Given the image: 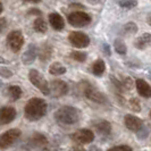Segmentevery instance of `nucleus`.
I'll return each instance as SVG.
<instances>
[{
    "instance_id": "obj_26",
    "label": "nucleus",
    "mask_w": 151,
    "mask_h": 151,
    "mask_svg": "<svg viewBox=\"0 0 151 151\" xmlns=\"http://www.w3.org/2000/svg\"><path fill=\"white\" fill-rule=\"evenodd\" d=\"M70 58L76 61H78V63H84V61L86 60V58H88V53L84 52V51L75 50V51L70 52Z\"/></svg>"
},
{
    "instance_id": "obj_22",
    "label": "nucleus",
    "mask_w": 151,
    "mask_h": 151,
    "mask_svg": "<svg viewBox=\"0 0 151 151\" xmlns=\"http://www.w3.org/2000/svg\"><path fill=\"white\" fill-rule=\"evenodd\" d=\"M49 73L51 75H63L66 73V67L63 66L60 63L56 61V63H52L49 67Z\"/></svg>"
},
{
    "instance_id": "obj_36",
    "label": "nucleus",
    "mask_w": 151,
    "mask_h": 151,
    "mask_svg": "<svg viewBox=\"0 0 151 151\" xmlns=\"http://www.w3.org/2000/svg\"><path fill=\"white\" fill-rule=\"evenodd\" d=\"M0 64H9V61L6 60V59L2 58V57H0Z\"/></svg>"
},
{
    "instance_id": "obj_29",
    "label": "nucleus",
    "mask_w": 151,
    "mask_h": 151,
    "mask_svg": "<svg viewBox=\"0 0 151 151\" xmlns=\"http://www.w3.org/2000/svg\"><path fill=\"white\" fill-rule=\"evenodd\" d=\"M129 107H131L132 110H134V111H140V110H141V106H140L137 99H132V100H129Z\"/></svg>"
},
{
    "instance_id": "obj_2",
    "label": "nucleus",
    "mask_w": 151,
    "mask_h": 151,
    "mask_svg": "<svg viewBox=\"0 0 151 151\" xmlns=\"http://www.w3.org/2000/svg\"><path fill=\"white\" fill-rule=\"evenodd\" d=\"M55 119L60 125H74L81 119V111L75 107L63 106L55 113Z\"/></svg>"
},
{
    "instance_id": "obj_7",
    "label": "nucleus",
    "mask_w": 151,
    "mask_h": 151,
    "mask_svg": "<svg viewBox=\"0 0 151 151\" xmlns=\"http://www.w3.org/2000/svg\"><path fill=\"white\" fill-rule=\"evenodd\" d=\"M22 132L18 129H12L0 134V149H7L21 137Z\"/></svg>"
},
{
    "instance_id": "obj_6",
    "label": "nucleus",
    "mask_w": 151,
    "mask_h": 151,
    "mask_svg": "<svg viewBox=\"0 0 151 151\" xmlns=\"http://www.w3.org/2000/svg\"><path fill=\"white\" fill-rule=\"evenodd\" d=\"M68 23L74 26V27H84L86 25H89L92 21L91 16L84 12H80V10H75L73 13H70L67 17Z\"/></svg>"
},
{
    "instance_id": "obj_21",
    "label": "nucleus",
    "mask_w": 151,
    "mask_h": 151,
    "mask_svg": "<svg viewBox=\"0 0 151 151\" xmlns=\"http://www.w3.org/2000/svg\"><path fill=\"white\" fill-rule=\"evenodd\" d=\"M33 29L38 33H45L48 30V24L42 17H38L33 23Z\"/></svg>"
},
{
    "instance_id": "obj_38",
    "label": "nucleus",
    "mask_w": 151,
    "mask_h": 151,
    "mask_svg": "<svg viewBox=\"0 0 151 151\" xmlns=\"http://www.w3.org/2000/svg\"><path fill=\"white\" fill-rule=\"evenodd\" d=\"M70 151H85L84 149H82V148H73Z\"/></svg>"
},
{
    "instance_id": "obj_25",
    "label": "nucleus",
    "mask_w": 151,
    "mask_h": 151,
    "mask_svg": "<svg viewBox=\"0 0 151 151\" xmlns=\"http://www.w3.org/2000/svg\"><path fill=\"white\" fill-rule=\"evenodd\" d=\"M122 30H123L122 31L123 34H125V35H132V34H135L139 29H137V25H136L135 23L129 22L127 24H125Z\"/></svg>"
},
{
    "instance_id": "obj_14",
    "label": "nucleus",
    "mask_w": 151,
    "mask_h": 151,
    "mask_svg": "<svg viewBox=\"0 0 151 151\" xmlns=\"http://www.w3.org/2000/svg\"><path fill=\"white\" fill-rule=\"evenodd\" d=\"M47 144H48V139L39 132H35L34 134H32V136L27 140L29 148H39V147H45Z\"/></svg>"
},
{
    "instance_id": "obj_20",
    "label": "nucleus",
    "mask_w": 151,
    "mask_h": 151,
    "mask_svg": "<svg viewBox=\"0 0 151 151\" xmlns=\"http://www.w3.org/2000/svg\"><path fill=\"white\" fill-rule=\"evenodd\" d=\"M106 70V64L102 59H98L92 64V73L96 76H101Z\"/></svg>"
},
{
    "instance_id": "obj_9",
    "label": "nucleus",
    "mask_w": 151,
    "mask_h": 151,
    "mask_svg": "<svg viewBox=\"0 0 151 151\" xmlns=\"http://www.w3.org/2000/svg\"><path fill=\"white\" fill-rule=\"evenodd\" d=\"M68 93V84L61 80H53L50 82V96L53 98H60Z\"/></svg>"
},
{
    "instance_id": "obj_40",
    "label": "nucleus",
    "mask_w": 151,
    "mask_h": 151,
    "mask_svg": "<svg viewBox=\"0 0 151 151\" xmlns=\"http://www.w3.org/2000/svg\"><path fill=\"white\" fill-rule=\"evenodd\" d=\"M148 24H150L151 25V15L148 16Z\"/></svg>"
},
{
    "instance_id": "obj_33",
    "label": "nucleus",
    "mask_w": 151,
    "mask_h": 151,
    "mask_svg": "<svg viewBox=\"0 0 151 151\" xmlns=\"http://www.w3.org/2000/svg\"><path fill=\"white\" fill-rule=\"evenodd\" d=\"M70 8H84L82 5H80V4H76V2H73V4H70Z\"/></svg>"
},
{
    "instance_id": "obj_24",
    "label": "nucleus",
    "mask_w": 151,
    "mask_h": 151,
    "mask_svg": "<svg viewBox=\"0 0 151 151\" xmlns=\"http://www.w3.org/2000/svg\"><path fill=\"white\" fill-rule=\"evenodd\" d=\"M114 48H115L116 52L119 53V55H126V52H127L126 45L122 39H116L114 41Z\"/></svg>"
},
{
    "instance_id": "obj_17",
    "label": "nucleus",
    "mask_w": 151,
    "mask_h": 151,
    "mask_svg": "<svg viewBox=\"0 0 151 151\" xmlns=\"http://www.w3.org/2000/svg\"><path fill=\"white\" fill-rule=\"evenodd\" d=\"M49 23L52 26L53 30L61 31L65 27V21L63 18V16L58 13H51L49 14Z\"/></svg>"
},
{
    "instance_id": "obj_27",
    "label": "nucleus",
    "mask_w": 151,
    "mask_h": 151,
    "mask_svg": "<svg viewBox=\"0 0 151 151\" xmlns=\"http://www.w3.org/2000/svg\"><path fill=\"white\" fill-rule=\"evenodd\" d=\"M137 5V0H121L119 1V6L125 9H132L136 7Z\"/></svg>"
},
{
    "instance_id": "obj_30",
    "label": "nucleus",
    "mask_w": 151,
    "mask_h": 151,
    "mask_svg": "<svg viewBox=\"0 0 151 151\" xmlns=\"http://www.w3.org/2000/svg\"><path fill=\"white\" fill-rule=\"evenodd\" d=\"M108 151H133V149L129 145H117V147L110 148Z\"/></svg>"
},
{
    "instance_id": "obj_11",
    "label": "nucleus",
    "mask_w": 151,
    "mask_h": 151,
    "mask_svg": "<svg viewBox=\"0 0 151 151\" xmlns=\"http://www.w3.org/2000/svg\"><path fill=\"white\" fill-rule=\"evenodd\" d=\"M16 109L12 106L0 108V126L12 123L16 118Z\"/></svg>"
},
{
    "instance_id": "obj_10",
    "label": "nucleus",
    "mask_w": 151,
    "mask_h": 151,
    "mask_svg": "<svg viewBox=\"0 0 151 151\" xmlns=\"http://www.w3.org/2000/svg\"><path fill=\"white\" fill-rule=\"evenodd\" d=\"M70 139L76 142V143L80 144H88L91 143L93 140H94V133L88 129H82L76 131L75 133H73L70 135Z\"/></svg>"
},
{
    "instance_id": "obj_18",
    "label": "nucleus",
    "mask_w": 151,
    "mask_h": 151,
    "mask_svg": "<svg viewBox=\"0 0 151 151\" xmlns=\"http://www.w3.org/2000/svg\"><path fill=\"white\" fill-rule=\"evenodd\" d=\"M38 55H39V59L41 61H48L51 56H52V47L49 45L48 42H45L43 45L39 48L38 50Z\"/></svg>"
},
{
    "instance_id": "obj_32",
    "label": "nucleus",
    "mask_w": 151,
    "mask_h": 151,
    "mask_svg": "<svg viewBox=\"0 0 151 151\" xmlns=\"http://www.w3.org/2000/svg\"><path fill=\"white\" fill-rule=\"evenodd\" d=\"M29 15H37V16H40L42 15V12L40 10V9H37V8H32L29 10Z\"/></svg>"
},
{
    "instance_id": "obj_3",
    "label": "nucleus",
    "mask_w": 151,
    "mask_h": 151,
    "mask_svg": "<svg viewBox=\"0 0 151 151\" xmlns=\"http://www.w3.org/2000/svg\"><path fill=\"white\" fill-rule=\"evenodd\" d=\"M29 80L30 82L35 88H38L45 96L50 94V84L48 83V81L45 78V76L42 75L39 70L37 69H30L29 72Z\"/></svg>"
},
{
    "instance_id": "obj_28",
    "label": "nucleus",
    "mask_w": 151,
    "mask_h": 151,
    "mask_svg": "<svg viewBox=\"0 0 151 151\" xmlns=\"http://www.w3.org/2000/svg\"><path fill=\"white\" fill-rule=\"evenodd\" d=\"M14 75V72L10 70L9 68L5 67V66H0V76L4 78H10Z\"/></svg>"
},
{
    "instance_id": "obj_42",
    "label": "nucleus",
    "mask_w": 151,
    "mask_h": 151,
    "mask_svg": "<svg viewBox=\"0 0 151 151\" xmlns=\"http://www.w3.org/2000/svg\"><path fill=\"white\" fill-rule=\"evenodd\" d=\"M150 117H151V113H150Z\"/></svg>"
},
{
    "instance_id": "obj_1",
    "label": "nucleus",
    "mask_w": 151,
    "mask_h": 151,
    "mask_svg": "<svg viewBox=\"0 0 151 151\" xmlns=\"http://www.w3.org/2000/svg\"><path fill=\"white\" fill-rule=\"evenodd\" d=\"M47 102L41 98L30 99L24 108L25 118L30 122H35L41 119L47 114Z\"/></svg>"
},
{
    "instance_id": "obj_16",
    "label": "nucleus",
    "mask_w": 151,
    "mask_h": 151,
    "mask_svg": "<svg viewBox=\"0 0 151 151\" xmlns=\"http://www.w3.org/2000/svg\"><path fill=\"white\" fill-rule=\"evenodd\" d=\"M136 90L139 94L143 98H151V86L142 78H137L135 81Z\"/></svg>"
},
{
    "instance_id": "obj_5",
    "label": "nucleus",
    "mask_w": 151,
    "mask_h": 151,
    "mask_svg": "<svg viewBox=\"0 0 151 151\" xmlns=\"http://www.w3.org/2000/svg\"><path fill=\"white\" fill-rule=\"evenodd\" d=\"M25 39L21 30H14L7 35V45L13 52H18L24 45Z\"/></svg>"
},
{
    "instance_id": "obj_37",
    "label": "nucleus",
    "mask_w": 151,
    "mask_h": 151,
    "mask_svg": "<svg viewBox=\"0 0 151 151\" xmlns=\"http://www.w3.org/2000/svg\"><path fill=\"white\" fill-rule=\"evenodd\" d=\"M89 151H101V150L99 149L98 147H91L90 150H89Z\"/></svg>"
},
{
    "instance_id": "obj_8",
    "label": "nucleus",
    "mask_w": 151,
    "mask_h": 151,
    "mask_svg": "<svg viewBox=\"0 0 151 151\" xmlns=\"http://www.w3.org/2000/svg\"><path fill=\"white\" fill-rule=\"evenodd\" d=\"M68 40L70 42V45L75 48H86L90 45V38L80 31H74L70 32L68 35Z\"/></svg>"
},
{
    "instance_id": "obj_31",
    "label": "nucleus",
    "mask_w": 151,
    "mask_h": 151,
    "mask_svg": "<svg viewBox=\"0 0 151 151\" xmlns=\"http://www.w3.org/2000/svg\"><path fill=\"white\" fill-rule=\"evenodd\" d=\"M8 26V23H7V19L5 18V17H2V18H0V33H2L4 31L7 29Z\"/></svg>"
},
{
    "instance_id": "obj_39",
    "label": "nucleus",
    "mask_w": 151,
    "mask_h": 151,
    "mask_svg": "<svg viewBox=\"0 0 151 151\" xmlns=\"http://www.w3.org/2000/svg\"><path fill=\"white\" fill-rule=\"evenodd\" d=\"M2 12H4V6H2V2L0 1V14H1Z\"/></svg>"
},
{
    "instance_id": "obj_35",
    "label": "nucleus",
    "mask_w": 151,
    "mask_h": 151,
    "mask_svg": "<svg viewBox=\"0 0 151 151\" xmlns=\"http://www.w3.org/2000/svg\"><path fill=\"white\" fill-rule=\"evenodd\" d=\"M24 2H33V4H38L41 0H23Z\"/></svg>"
},
{
    "instance_id": "obj_41",
    "label": "nucleus",
    "mask_w": 151,
    "mask_h": 151,
    "mask_svg": "<svg viewBox=\"0 0 151 151\" xmlns=\"http://www.w3.org/2000/svg\"><path fill=\"white\" fill-rule=\"evenodd\" d=\"M1 86H2V82H1V81H0V88H1Z\"/></svg>"
},
{
    "instance_id": "obj_4",
    "label": "nucleus",
    "mask_w": 151,
    "mask_h": 151,
    "mask_svg": "<svg viewBox=\"0 0 151 151\" xmlns=\"http://www.w3.org/2000/svg\"><path fill=\"white\" fill-rule=\"evenodd\" d=\"M83 93L86 98L91 100V101H93V102H97V104H100V105H104V104L108 102V99H107L106 96L102 92L97 90L94 86H92L88 82L83 83Z\"/></svg>"
},
{
    "instance_id": "obj_34",
    "label": "nucleus",
    "mask_w": 151,
    "mask_h": 151,
    "mask_svg": "<svg viewBox=\"0 0 151 151\" xmlns=\"http://www.w3.org/2000/svg\"><path fill=\"white\" fill-rule=\"evenodd\" d=\"M104 50L106 51L108 56L110 55V51H109V45H104Z\"/></svg>"
},
{
    "instance_id": "obj_13",
    "label": "nucleus",
    "mask_w": 151,
    "mask_h": 151,
    "mask_svg": "<svg viewBox=\"0 0 151 151\" xmlns=\"http://www.w3.org/2000/svg\"><path fill=\"white\" fill-rule=\"evenodd\" d=\"M38 50L39 48L37 47V45L31 43L29 45V48H27V50L23 53L22 56L23 64L24 65H31V64H33L35 61V59H37V57H38Z\"/></svg>"
},
{
    "instance_id": "obj_19",
    "label": "nucleus",
    "mask_w": 151,
    "mask_h": 151,
    "mask_svg": "<svg viewBox=\"0 0 151 151\" xmlns=\"http://www.w3.org/2000/svg\"><path fill=\"white\" fill-rule=\"evenodd\" d=\"M135 48L139 50H143L147 47L151 45V33H144L135 40Z\"/></svg>"
},
{
    "instance_id": "obj_12",
    "label": "nucleus",
    "mask_w": 151,
    "mask_h": 151,
    "mask_svg": "<svg viewBox=\"0 0 151 151\" xmlns=\"http://www.w3.org/2000/svg\"><path fill=\"white\" fill-rule=\"evenodd\" d=\"M124 123H125V126L129 131H133V132H139L143 127L142 119H140L139 117H136L134 115H126L124 118Z\"/></svg>"
},
{
    "instance_id": "obj_23",
    "label": "nucleus",
    "mask_w": 151,
    "mask_h": 151,
    "mask_svg": "<svg viewBox=\"0 0 151 151\" xmlns=\"http://www.w3.org/2000/svg\"><path fill=\"white\" fill-rule=\"evenodd\" d=\"M8 93H9L12 100L16 101V100L21 99L23 94V91L21 89V86H18V85H9L8 86Z\"/></svg>"
},
{
    "instance_id": "obj_15",
    "label": "nucleus",
    "mask_w": 151,
    "mask_h": 151,
    "mask_svg": "<svg viewBox=\"0 0 151 151\" xmlns=\"http://www.w3.org/2000/svg\"><path fill=\"white\" fill-rule=\"evenodd\" d=\"M93 127L100 135L102 136L109 135L110 132H111V124L108 121H105V119H100V121L94 122L93 123Z\"/></svg>"
}]
</instances>
